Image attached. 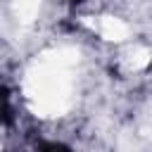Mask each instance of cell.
<instances>
[{
	"instance_id": "6da1fadb",
	"label": "cell",
	"mask_w": 152,
	"mask_h": 152,
	"mask_svg": "<svg viewBox=\"0 0 152 152\" xmlns=\"http://www.w3.org/2000/svg\"><path fill=\"white\" fill-rule=\"evenodd\" d=\"M0 152H17L14 150V135H12L7 116H0Z\"/></svg>"
}]
</instances>
